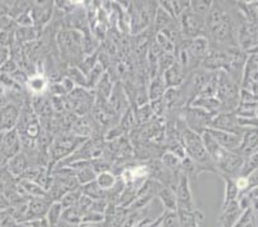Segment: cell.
<instances>
[{
	"mask_svg": "<svg viewBox=\"0 0 258 227\" xmlns=\"http://www.w3.org/2000/svg\"><path fill=\"white\" fill-rule=\"evenodd\" d=\"M62 214L63 207L62 204H60V202L51 203L45 217V219L49 223V227H57V224L62 221Z\"/></svg>",
	"mask_w": 258,
	"mask_h": 227,
	"instance_id": "484cf974",
	"label": "cell"
},
{
	"mask_svg": "<svg viewBox=\"0 0 258 227\" xmlns=\"http://www.w3.org/2000/svg\"><path fill=\"white\" fill-rule=\"evenodd\" d=\"M83 212L76 207H71V208H66L63 209V214H62V221L69 222L71 224H76L79 226L81 222H83Z\"/></svg>",
	"mask_w": 258,
	"mask_h": 227,
	"instance_id": "4dcf8cb0",
	"label": "cell"
},
{
	"mask_svg": "<svg viewBox=\"0 0 258 227\" xmlns=\"http://www.w3.org/2000/svg\"><path fill=\"white\" fill-rule=\"evenodd\" d=\"M249 194L252 196H257V198H258V188H255V189H253V190H250Z\"/></svg>",
	"mask_w": 258,
	"mask_h": 227,
	"instance_id": "bcb514c9",
	"label": "cell"
},
{
	"mask_svg": "<svg viewBox=\"0 0 258 227\" xmlns=\"http://www.w3.org/2000/svg\"><path fill=\"white\" fill-rule=\"evenodd\" d=\"M81 194L83 193H81L80 188L76 189V190L69 191V193L66 194V195L60 199V204H62L63 209H66V208L76 207L77 203H79V199H80V196H81Z\"/></svg>",
	"mask_w": 258,
	"mask_h": 227,
	"instance_id": "836d02e7",
	"label": "cell"
},
{
	"mask_svg": "<svg viewBox=\"0 0 258 227\" xmlns=\"http://www.w3.org/2000/svg\"><path fill=\"white\" fill-rule=\"evenodd\" d=\"M117 181H118V177L114 175V172L112 171H107V172H102L99 175H97V179H95V182L98 184L100 189L103 191H109L111 189H113L116 186Z\"/></svg>",
	"mask_w": 258,
	"mask_h": 227,
	"instance_id": "d4e9b609",
	"label": "cell"
},
{
	"mask_svg": "<svg viewBox=\"0 0 258 227\" xmlns=\"http://www.w3.org/2000/svg\"><path fill=\"white\" fill-rule=\"evenodd\" d=\"M247 180H248V193H249L250 190H253V189L258 188V168L255 171H253L250 175H248Z\"/></svg>",
	"mask_w": 258,
	"mask_h": 227,
	"instance_id": "f35d334b",
	"label": "cell"
},
{
	"mask_svg": "<svg viewBox=\"0 0 258 227\" xmlns=\"http://www.w3.org/2000/svg\"><path fill=\"white\" fill-rule=\"evenodd\" d=\"M21 116L20 105L16 103H7L0 109V133L15 130L18 125Z\"/></svg>",
	"mask_w": 258,
	"mask_h": 227,
	"instance_id": "9c48e42d",
	"label": "cell"
},
{
	"mask_svg": "<svg viewBox=\"0 0 258 227\" xmlns=\"http://www.w3.org/2000/svg\"><path fill=\"white\" fill-rule=\"evenodd\" d=\"M7 163H8V158H7V157L2 153V150H0V170L7 167Z\"/></svg>",
	"mask_w": 258,
	"mask_h": 227,
	"instance_id": "7bdbcfd3",
	"label": "cell"
},
{
	"mask_svg": "<svg viewBox=\"0 0 258 227\" xmlns=\"http://www.w3.org/2000/svg\"><path fill=\"white\" fill-rule=\"evenodd\" d=\"M166 91L165 83H163V79H162V74L151 79V83L148 86V98H149V102H156V100H161L163 94Z\"/></svg>",
	"mask_w": 258,
	"mask_h": 227,
	"instance_id": "ffe728a7",
	"label": "cell"
},
{
	"mask_svg": "<svg viewBox=\"0 0 258 227\" xmlns=\"http://www.w3.org/2000/svg\"><path fill=\"white\" fill-rule=\"evenodd\" d=\"M253 71H258V54L248 55L247 62H245V65H244L243 77H245Z\"/></svg>",
	"mask_w": 258,
	"mask_h": 227,
	"instance_id": "d590c367",
	"label": "cell"
},
{
	"mask_svg": "<svg viewBox=\"0 0 258 227\" xmlns=\"http://www.w3.org/2000/svg\"><path fill=\"white\" fill-rule=\"evenodd\" d=\"M15 22L17 23L18 27H32L34 26V20H32L31 16V9L20 15L17 18H15Z\"/></svg>",
	"mask_w": 258,
	"mask_h": 227,
	"instance_id": "8d00e7d4",
	"label": "cell"
},
{
	"mask_svg": "<svg viewBox=\"0 0 258 227\" xmlns=\"http://www.w3.org/2000/svg\"><path fill=\"white\" fill-rule=\"evenodd\" d=\"M175 194L177 199V209L187 210V212H193L197 209L193 200V194L190 190V179L185 173L179 172Z\"/></svg>",
	"mask_w": 258,
	"mask_h": 227,
	"instance_id": "52a82bcc",
	"label": "cell"
},
{
	"mask_svg": "<svg viewBox=\"0 0 258 227\" xmlns=\"http://www.w3.org/2000/svg\"><path fill=\"white\" fill-rule=\"evenodd\" d=\"M215 97L221 103L222 112H235L240 104V90L236 80L225 71H220Z\"/></svg>",
	"mask_w": 258,
	"mask_h": 227,
	"instance_id": "3957f363",
	"label": "cell"
},
{
	"mask_svg": "<svg viewBox=\"0 0 258 227\" xmlns=\"http://www.w3.org/2000/svg\"><path fill=\"white\" fill-rule=\"evenodd\" d=\"M89 139L76 135H60L49 145V165H58L63 159L69 158L74 152L81 146Z\"/></svg>",
	"mask_w": 258,
	"mask_h": 227,
	"instance_id": "277c9868",
	"label": "cell"
},
{
	"mask_svg": "<svg viewBox=\"0 0 258 227\" xmlns=\"http://www.w3.org/2000/svg\"><path fill=\"white\" fill-rule=\"evenodd\" d=\"M162 227H179V217L176 212H165L162 214Z\"/></svg>",
	"mask_w": 258,
	"mask_h": 227,
	"instance_id": "e575fe53",
	"label": "cell"
},
{
	"mask_svg": "<svg viewBox=\"0 0 258 227\" xmlns=\"http://www.w3.org/2000/svg\"><path fill=\"white\" fill-rule=\"evenodd\" d=\"M162 79H163L166 89L180 88V86L184 84L185 79H186V73H185L184 69L181 68V65L177 62H175L171 65L170 68L166 69V71L162 73Z\"/></svg>",
	"mask_w": 258,
	"mask_h": 227,
	"instance_id": "2e32d148",
	"label": "cell"
},
{
	"mask_svg": "<svg viewBox=\"0 0 258 227\" xmlns=\"http://www.w3.org/2000/svg\"><path fill=\"white\" fill-rule=\"evenodd\" d=\"M80 190H81V193H83L84 195L89 196L91 200L105 199V193L99 188V186H98V184L95 181L89 182V184L80 186Z\"/></svg>",
	"mask_w": 258,
	"mask_h": 227,
	"instance_id": "f1b7e54d",
	"label": "cell"
},
{
	"mask_svg": "<svg viewBox=\"0 0 258 227\" xmlns=\"http://www.w3.org/2000/svg\"><path fill=\"white\" fill-rule=\"evenodd\" d=\"M2 139H3V133H0V146H2Z\"/></svg>",
	"mask_w": 258,
	"mask_h": 227,
	"instance_id": "7dc6e473",
	"label": "cell"
},
{
	"mask_svg": "<svg viewBox=\"0 0 258 227\" xmlns=\"http://www.w3.org/2000/svg\"><path fill=\"white\" fill-rule=\"evenodd\" d=\"M9 53H11V50L8 48L0 45V67L9 59V55H11Z\"/></svg>",
	"mask_w": 258,
	"mask_h": 227,
	"instance_id": "ab89813d",
	"label": "cell"
},
{
	"mask_svg": "<svg viewBox=\"0 0 258 227\" xmlns=\"http://www.w3.org/2000/svg\"><path fill=\"white\" fill-rule=\"evenodd\" d=\"M255 152H258V128L245 127L241 135V142L235 153L247 158Z\"/></svg>",
	"mask_w": 258,
	"mask_h": 227,
	"instance_id": "30bf717a",
	"label": "cell"
},
{
	"mask_svg": "<svg viewBox=\"0 0 258 227\" xmlns=\"http://www.w3.org/2000/svg\"><path fill=\"white\" fill-rule=\"evenodd\" d=\"M215 117V114L208 113L205 109L197 108V107H191L187 105L182 109V121L185 125L190 128V130L196 131V132L202 133L205 130H207L211 125V121Z\"/></svg>",
	"mask_w": 258,
	"mask_h": 227,
	"instance_id": "8992f818",
	"label": "cell"
},
{
	"mask_svg": "<svg viewBox=\"0 0 258 227\" xmlns=\"http://www.w3.org/2000/svg\"><path fill=\"white\" fill-rule=\"evenodd\" d=\"M181 161L179 157H176L175 154L170 153V152H165L161 157V162L163 163L166 168L171 171L173 173H179L180 168H181Z\"/></svg>",
	"mask_w": 258,
	"mask_h": 227,
	"instance_id": "f546056e",
	"label": "cell"
},
{
	"mask_svg": "<svg viewBox=\"0 0 258 227\" xmlns=\"http://www.w3.org/2000/svg\"><path fill=\"white\" fill-rule=\"evenodd\" d=\"M31 16L34 25H36L35 29L39 31L46 23H49L53 16V2H41V3L36 2L34 8H31Z\"/></svg>",
	"mask_w": 258,
	"mask_h": 227,
	"instance_id": "4fadbf2b",
	"label": "cell"
},
{
	"mask_svg": "<svg viewBox=\"0 0 258 227\" xmlns=\"http://www.w3.org/2000/svg\"><path fill=\"white\" fill-rule=\"evenodd\" d=\"M179 217V227H198L199 222L203 219V214L198 209L193 212L187 210H176Z\"/></svg>",
	"mask_w": 258,
	"mask_h": 227,
	"instance_id": "d6986e66",
	"label": "cell"
},
{
	"mask_svg": "<svg viewBox=\"0 0 258 227\" xmlns=\"http://www.w3.org/2000/svg\"><path fill=\"white\" fill-rule=\"evenodd\" d=\"M0 150L8 159L13 158V157L22 152V142H21V136L17 128L3 133Z\"/></svg>",
	"mask_w": 258,
	"mask_h": 227,
	"instance_id": "8fae6325",
	"label": "cell"
},
{
	"mask_svg": "<svg viewBox=\"0 0 258 227\" xmlns=\"http://www.w3.org/2000/svg\"><path fill=\"white\" fill-rule=\"evenodd\" d=\"M26 85L32 93V95H44V91L48 88V81L44 74L35 73L29 77V81Z\"/></svg>",
	"mask_w": 258,
	"mask_h": 227,
	"instance_id": "7402d4cb",
	"label": "cell"
},
{
	"mask_svg": "<svg viewBox=\"0 0 258 227\" xmlns=\"http://www.w3.org/2000/svg\"><path fill=\"white\" fill-rule=\"evenodd\" d=\"M51 202L46 198H31L27 203V222L36 221L46 217Z\"/></svg>",
	"mask_w": 258,
	"mask_h": 227,
	"instance_id": "5bb4252c",
	"label": "cell"
},
{
	"mask_svg": "<svg viewBox=\"0 0 258 227\" xmlns=\"http://www.w3.org/2000/svg\"><path fill=\"white\" fill-rule=\"evenodd\" d=\"M77 227H103V223H88V222H83Z\"/></svg>",
	"mask_w": 258,
	"mask_h": 227,
	"instance_id": "ee69618b",
	"label": "cell"
},
{
	"mask_svg": "<svg viewBox=\"0 0 258 227\" xmlns=\"http://www.w3.org/2000/svg\"><path fill=\"white\" fill-rule=\"evenodd\" d=\"M8 208H11V202H9L8 198L4 194L0 193V210L8 209Z\"/></svg>",
	"mask_w": 258,
	"mask_h": 227,
	"instance_id": "b9f144b4",
	"label": "cell"
},
{
	"mask_svg": "<svg viewBox=\"0 0 258 227\" xmlns=\"http://www.w3.org/2000/svg\"><path fill=\"white\" fill-rule=\"evenodd\" d=\"M211 136L221 145L222 148L226 149L229 152H236L239 148V145L241 142V137L235 135V133H230L226 131L221 130H213V128H207Z\"/></svg>",
	"mask_w": 258,
	"mask_h": 227,
	"instance_id": "9a60e30c",
	"label": "cell"
},
{
	"mask_svg": "<svg viewBox=\"0 0 258 227\" xmlns=\"http://www.w3.org/2000/svg\"><path fill=\"white\" fill-rule=\"evenodd\" d=\"M156 196L159 199L162 205L166 208V212H176L177 210V199H176V194L172 189L159 184L158 188H157Z\"/></svg>",
	"mask_w": 258,
	"mask_h": 227,
	"instance_id": "ac0fdd59",
	"label": "cell"
},
{
	"mask_svg": "<svg viewBox=\"0 0 258 227\" xmlns=\"http://www.w3.org/2000/svg\"><path fill=\"white\" fill-rule=\"evenodd\" d=\"M118 126L125 133L134 130V127H135V113L133 112V109L128 108L125 113L122 114Z\"/></svg>",
	"mask_w": 258,
	"mask_h": 227,
	"instance_id": "d6a6232c",
	"label": "cell"
},
{
	"mask_svg": "<svg viewBox=\"0 0 258 227\" xmlns=\"http://www.w3.org/2000/svg\"><path fill=\"white\" fill-rule=\"evenodd\" d=\"M175 126L180 132V137H181L182 145H184L185 149V154H186L187 158L191 159L196 165H198L199 167L203 168L206 172L219 173L217 168L213 165L210 154L206 150L205 142H203L201 133L190 130V128L185 125L182 118H180V117L175 119Z\"/></svg>",
	"mask_w": 258,
	"mask_h": 227,
	"instance_id": "7a4b0ae2",
	"label": "cell"
},
{
	"mask_svg": "<svg viewBox=\"0 0 258 227\" xmlns=\"http://www.w3.org/2000/svg\"><path fill=\"white\" fill-rule=\"evenodd\" d=\"M254 116H255V117H257V118H258V108H257V109H255V113H254Z\"/></svg>",
	"mask_w": 258,
	"mask_h": 227,
	"instance_id": "c3c4849f",
	"label": "cell"
},
{
	"mask_svg": "<svg viewBox=\"0 0 258 227\" xmlns=\"http://www.w3.org/2000/svg\"><path fill=\"white\" fill-rule=\"evenodd\" d=\"M20 185L22 186L23 190L26 191V194L31 196V198H46L48 196V193L41 186L30 181V180L20 179Z\"/></svg>",
	"mask_w": 258,
	"mask_h": 227,
	"instance_id": "4316f807",
	"label": "cell"
},
{
	"mask_svg": "<svg viewBox=\"0 0 258 227\" xmlns=\"http://www.w3.org/2000/svg\"><path fill=\"white\" fill-rule=\"evenodd\" d=\"M15 227H31L30 222H20V223H16Z\"/></svg>",
	"mask_w": 258,
	"mask_h": 227,
	"instance_id": "f6af8a7d",
	"label": "cell"
},
{
	"mask_svg": "<svg viewBox=\"0 0 258 227\" xmlns=\"http://www.w3.org/2000/svg\"><path fill=\"white\" fill-rule=\"evenodd\" d=\"M67 77L72 80V83L75 85H79L80 88L88 89L90 88L89 85V80L88 76L83 72V69L79 68V67H70L69 72H67Z\"/></svg>",
	"mask_w": 258,
	"mask_h": 227,
	"instance_id": "83f0119b",
	"label": "cell"
},
{
	"mask_svg": "<svg viewBox=\"0 0 258 227\" xmlns=\"http://www.w3.org/2000/svg\"><path fill=\"white\" fill-rule=\"evenodd\" d=\"M225 181V200L222 207L227 205L229 203L234 202V200H238L239 195H240V191L236 188L235 179L229 176H221Z\"/></svg>",
	"mask_w": 258,
	"mask_h": 227,
	"instance_id": "cb8c5ba5",
	"label": "cell"
},
{
	"mask_svg": "<svg viewBox=\"0 0 258 227\" xmlns=\"http://www.w3.org/2000/svg\"><path fill=\"white\" fill-rule=\"evenodd\" d=\"M208 128L235 133V135L240 137L244 132V127L239 126L235 112H221V113L216 114L212 118V121H211V125Z\"/></svg>",
	"mask_w": 258,
	"mask_h": 227,
	"instance_id": "ba28073f",
	"label": "cell"
},
{
	"mask_svg": "<svg viewBox=\"0 0 258 227\" xmlns=\"http://www.w3.org/2000/svg\"><path fill=\"white\" fill-rule=\"evenodd\" d=\"M206 34H208L210 43L216 45L213 49L229 50L238 48V27L224 2H213L206 17Z\"/></svg>",
	"mask_w": 258,
	"mask_h": 227,
	"instance_id": "6da1fadb",
	"label": "cell"
},
{
	"mask_svg": "<svg viewBox=\"0 0 258 227\" xmlns=\"http://www.w3.org/2000/svg\"><path fill=\"white\" fill-rule=\"evenodd\" d=\"M177 21L184 39L190 40L201 35H206V18L196 15L190 8L185 9Z\"/></svg>",
	"mask_w": 258,
	"mask_h": 227,
	"instance_id": "5b68a950",
	"label": "cell"
},
{
	"mask_svg": "<svg viewBox=\"0 0 258 227\" xmlns=\"http://www.w3.org/2000/svg\"><path fill=\"white\" fill-rule=\"evenodd\" d=\"M6 168L12 177H22L23 173L29 170V157L25 152H21L13 158L8 159Z\"/></svg>",
	"mask_w": 258,
	"mask_h": 227,
	"instance_id": "e0dca14e",
	"label": "cell"
},
{
	"mask_svg": "<svg viewBox=\"0 0 258 227\" xmlns=\"http://www.w3.org/2000/svg\"><path fill=\"white\" fill-rule=\"evenodd\" d=\"M39 37V31L35 27H18L15 30V43L18 45L34 43Z\"/></svg>",
	"mask_w": 258,
	"mask_h": 227,
	"instance_id": "44dd1931",
	"label": "cell"
},
{
	"mask_svg": "<svg viewBox=\"0 0 258 227\" xmlns=\"http://www.w3.org/2000/svg\"><path fill=\"white\" fill-rule=\"evenodd\" d=\"M97 95L100 99L108 100L112 94V90H113V81L111 80V76L108 72H104L103 76L100 77V80L98 81L97 85Z\"/></svg>",
	"mask_w": 258,
	"mask_h": 227,
	"instance_id": "603a6c76",
	"label": "cell"
},
{
	"mask_svg": "<svg viewBox=\"0 0 258 227\" xmlns=\"http://www.w3.org/2000/svg\"><path fill=\"white\" fill-rule=\"evenodd\" d=\"M248 194H249V193H248ZM249 195H250V194H249ZM249 208H250V210H252L253 214H254L255 217H258V198H257V196L250 195Z\"/></svg>",
	"mask_w": 258,
	"mask_h": 227,
	"instance_id": "60d3db41",
	"label": "cell"
},
{
	"mask_svg": "<svg viewBox=\"0 0 258 227\" xmlns=\"http://www.w3.org/2000/svg\"><path fill=\"white\" fill-rule=\"evenodd\" d=\"M186 46L190 55L196 60H198L199 63H202V60L205 59L206 55L210 51L211 43L207 35H201V36H197L194 39L186 40Z\"/></svg>",
	"mask_w": 258,
	"mask_h": 227,
	"instance_id": "7c38bea8",
	"label": "cell"
},
{
	"mask_svg": "<svg viewBox=\"0 0 258 227\" xmlns=\"http://www.w3.org/2000/svg\"><path fill=\"white\" fill-rule=\"evenodd\" d=\"M213 2L211 0H196V2H190L189 8L191 12H194L196 15L201 16V17H207L208 12H210L211 7H212Z\"/></svg>",
	"mask_w": 258,
	"mask_h": 227,
	"instance_id": "1f68e13d",
	"label": "cell"
},
{
	"mask_svg": "<svg viewBox=\"0 0 258 227\" xmlns=\"http://www.w3.org/2000/svg\"><path fill=\"white\" fill-rule=\"evenodd\" d=\"M18 63L17 60L13 59V58H9L6 63H4L2 67H0V73L2 74H8V76H12L16 71H18Z\"/></svg>",
	"mask_w": 258,
	"mask_h": 227,
	"instance_id": "74e56055",
	"label": "cell"
}]
</instances>
